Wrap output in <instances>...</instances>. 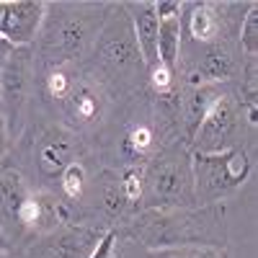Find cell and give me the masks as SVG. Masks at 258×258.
I'll return each instance as SVG.
<instances>
[{
	"label": "cell",
	"instance_id": "cell-1",
	"mask_svg": "<svg viewBox=\"0 0 258 258\" xmlns=\"http://www.w3.org/2000/svg\"><path fill=\"white\" fill-rule=\"evenodd\" d=\"M126 238L145 250L165 248H227V209L222 204H204L188 209H140L121 227Z\"/></svg>",
	"mask_w": 258,
	"mask_h": 258
},
{
	"label": "cell",
	"instance_id": "cell-2",
	"mask_svg": "<svg viewBox=\"0 0 258 258\" xmlns=\"http://www.w3.org/2000/svg\"><path fill=\"white\" fill-rule=\"evenodd\" d=\"M36 96L54 121L73 129L83 140L101 132L114 109V96L83 62L36 73Z\"/></svg>",
	"mask_w": 258,
	"mask_h": 258
},
{
	"label": "cell",
	"instance_id": "cell-3",
	"mask_svg": "<svg viewBox=\"0 0 258 258\" xmlns=\"http://www.w3.org/2000/svg\"><path fill=\"white\" fill-rule=\"evenodd\" d=\"M83 64L101 80V85L116 98H129L147 88V68L140 54L132 21L121 3H109L103 26Z\"/></svg>",
	"mask_w": 258,
	"mask_h": 258
},
{
	"label": "cell",
	"instance_id": "cell-4",
	"mask_svg": "<svg viewBox=\"0 0 258 258\" xmlns=\"http://www.w3.org/2000/svg\"><path fill=\"white\" fill-rule=\"evenodd\" d=\"M109 3H47L44 21L31 44L34 70L83 62L103 26Z\"/></svg>",
	"mask_w": 258,
	"mask_h": 258
},
{
	"label": "cell",
	"instance_id": "cell-5",
	"mask_svg": "<svg viewBox=\"0 0 258 258\" xmlns=\"http://www.w3.org/2000/svg\"><path fill=\"white\" fill-rule=\"evenodd\" d=\"M11 153H16V158L21 160L16 163V168L24 173L31 188L54 191L64 168L80 160L83 155H88L91 147L80 135L62 126L52 116L41 121H34L29 116L24 132L16 140V147Z\"/></svg>",
	"mask_w": 258,
	"mask_h": 258
},
{
	"label": "cell",
	"instance_id": "cell-6",
	"mask_svg": "<svg viewBox=\"0 0 258 258\" xmlns=\"http://www.w3.org/2000/svg\"><path fill=\"white\" fill-rule=\"evenodd\" d=\"M142 209L199 207L194 194L191 150L183 140L170 142L142 168Z\"/></svg>",
	"mask_w": 258,
	"mask_h": 258
},
{
	"label": "cell",
	"instance_id": "cell-7",
	"mask_svg": "<svg viewBox=\"0 0 258 258\" xmlns=\"http://www.w3.org/2000/svg\"><path fill=\"white\" fill-rule=\"evenodd\" d=\"M194 194L197 204H222L250 176L253 163L245 147L225 150V153H191Z\"/></svg>",
	"mask_w": 258,
	"mask_h": 258
},
{
	"label": "cell",
	"instance_id": "cell-8",
	"mask_svg": "<svg viewBox=\"0 0 258 258\" xmlns=\"http://www.w3.org/2000/svg\"><path fill=\"white\" fill-rule=\"evenodd\" d=\"M36 96V70L31 47H16L0 70V116L6 119L8 135L16 142L29 121V109Z\"/></svg>",
	"mask_w": 258,
	"mask_h": 258
},
{
	"label": "cell",
	"instance_id": "cell-9",
	"mask_svg": "<svg viewBox=\"0 0 258 258\" xmlns=\"http://www.w3.org/2000/svg\"><path fill=\"white\" fill-rule=\"evenodd\" d=\"M245 126H248V119L243 111V103L227 88L212 103V109L199 124L197 135L191 137L188 150L191 153H225V150L243 147Z\"/></svg>",
	"mask_w": 258,
	"mask_h": 258
},
{
	"label": "cell",
	"instance_id": "cell-10",
	"mask_svg": "<svg viewBox=\"0 0 258 258\" xmlns=\"http://www.w3.org/2000/svg\"><path fill=\"white\" fill-rule=\"evenodd\" d=\"M101 227L64 225L44 238H36L21 248V258H88L103 238Z\"/></svg>",
	"mask_w": 258,
	"mask_h": 258
},
{
	"label": "cell",
	"instance_id": "cell-11",
	"mask_svg": "<svg viewBox=\"0 0 258 258\" xmlns=\"http://www.w3.org/2000/svg\"><path fill=\"white\" fill-rule=\"evenodd\" d=\"M235 8V3H183L181 11V34L188 36V41L194 47H209L217 41H230V24L232 16L230 11Z\"/></svg>",
	"mask_w": 258,
	"mask_h": 258
},
{
	"label": "cell",
	"instance_id": "cell-12",
	"mask_svg": "<svg viewBox=\"0 0 258 258\" xmlns=\"http://www.w3.org/2000/svg\"><path fill=\"white\" fill-rule=\"evenodd\" d=\"M178 70L183 73V85H202V83L225 85L232 78H238L240 64L230 41H217V44L202 47V54L181 59Z\"/></svg>",
	"mask_w": 258,
	"mask_h": 258
},
{
	"label": "cell",
	"instance_id": "cell-13",
	"mask_svg": "<svg viewBox=\"0 0 258 258\" xmlns=\"http://www.w3.org/2000/svg\"><path fill=\"white\" fill-rule=\"evenodd\" d=\"M41 0H0V36L13 47H31L44 21Z\"/></svg>",
	"mask_w": 258,
	"mask_h": 258
},
{
	"label": "cell",
	"instance_id": "cell-14",
	"mask_svg": "<svg viewBox=\"0 0 258 258\" xmlns=\"http://www.w3.org/2000/svg\"><path fill=\"white\" fill-rule=\"evenodd\" d=\"M29 194H31V183L24 178V173L16 165L0 163V227H3L11 243H16L18 214L24 202L29 199Z\"/></svg>",
	"mask_w": 258,
	"mask_h": 258
},
{
	"label": "cell",
	"instance_id": "cell-15",
	"mask_svg": "<svg viewBox=\"0 0 258 258\" xmlns=\"http://www.w3.org/2000/svg\"><path fill=\"white\" fill-rule=\"evenodd\" d=\"M227 91V85H212V83H202V85H183L178 91V116H181V137L188 145L191 137L197 135L199 124L204 121L207 111L212 109V103L217 101L222 93Z\"/></svg>",
	"mask_w": 258,
	"mask_h": 258
},
{
	"label": "cell",
	"instance_id": "cell-16",
	"mask_svg": "<svg viewBox=\"0 0 258 258\" xmlns=\"http://www.w3.org/2000/svg\"><path fill=\"white\" fill-rule=\"evenodd\" d=\"M129 21H132V31L137 39L140 54L145 59V68L153 70L160 64L158 59V31H160V18L155 13V3L153 0H129L121 3Z\"/></svg>",
	"mask_w": 258,
	"mask_h": 258
},
{
	"label": "cell",
	"instance_id": "cell-17",
	"mask_svg": "<svg viewBox=\"0 0 258 258\" xmlns=\"http://www.w3.org/2000/svg\"><path fill=\"white\" fill-rule=\"evenodd\" d=\"M181 18H163L160 21V31H158V59L160 64L178 75V62H181Z\"/></svg>",
	"mask_w": 258,
	"mask_h": 258
},
{
	"label": "cell",
	"instance_id": "cell-18",
	"mask_svg": "<svg viewBox=\"0 0 258 258\" xmlns=\"http://www.w3.org/2000/svg\"><path fill=\"white\" fill-rule=\"evenodd\" d=\"M238 41H240V49L248 59L258 57V3H250L245 16L240 18Z\"/></svg>",
	"mask_w": 258,
	"mask_h": 258
},
{
	"label": "cell",
	"instance_id": "cell-19",
	"mask_svg": "<svg viewBox=\"0 0 258 258\" xmlns=\"http://www.w3.org/2000/svg\"><path fill=\"white\" fill-rule=\"evenodd\" d=\"M119 181H121V191H124V199L126 204L135 209V214L142 209V173L140 168H121L119 170Z\"/></svg>",
	"mask_w": 258,
	"mask_h": 258
},
{
	"label": "cell",
	"instance_id": "cell-20",
	"mask_svg": "<svg viewBox=\"0 0 258 258\" xmlns=\"http://www.w3.org/2000/svg\"><path fill=\"white\" fill-rule=\"evenodd\" d=\"M145 258H227V250H220V248H165V250H147Z\"/></svg>",
	"mask_w": 258,
	"mask_h": 258
},
{
	"label": "cell",
	"instance_id": "cell-21",
	"mask_svg": "<svg viewBox=\"0 0 258 258\" xmlns=\"http://www.w3.org/2000/svg\"><path fill=\"white\" fill-rule=\"evenodd\" d=\"M116 240H119L116 230H106V232H103V238L98 240V245L91 250V255H88V258H114Z\"/></svg>",
	"mask_w": 258,
	"mask_h": 258
},
{
	"label": "cell",
	"instance_id": "cell-22",
	"mask_svg": "<svg viewBox=\"0 0 258 258\" xmlns=\"http://www.w3.org/2000/svg\"><path fill=\"white\" fill-rule=\"evenodd\" d=\"M181 11H183V3H176V0H160L155 3V13L158 18H181Z\"/></svg>",
	"mask_w": 258,
	"mask_h": 258
},
{
	"label": "cell",
	"instance_id": "cell-23",
	"mask_svg": "<svg viewBox=\"0 0 258 258\" xmlns=\"http://www.w3.org/2000/svg\"><path fill=\"white\" fill-rule=\"evenodd\" d=\"M11 150H13V140H11V135H8L6 119L0 116V163H3V160L11 155Z\"/></svg>",
	"mask_w": 258,
	"mask_h": 258
},
{
	"label": "cell",
	"instance_id": "cell-24",
	"mask_svg": "<svg viewBox=\"0 0 258 258\" xmlns=\"http://www.w3.org/2000/svg\"><path fill=\"white\" fill-rule=\"evenodd\" d=\"M13 52H16V47L11 44L8 39H3V36H0V70L6 68V62H8V57H11Z\"/></svg>",
	"mask_w": 258,
	"mask_h": 258
},
{
	"label": "cell",
	"instance_id": "cell-25",
	"mask_svg": "<svg viewBox=\"0 0 258 258\" xmlns=\"http://www.w3.org/2000/svg\"><path fill=\"white\" fill-rule=\"evenodd\" d=\"M13 250V243L8 240V235L3 232V227H0V258H3L6 253H11Z\"/></svg>",
	"mask_w": 258,
	"mask_h": 258
}]
</instances>
